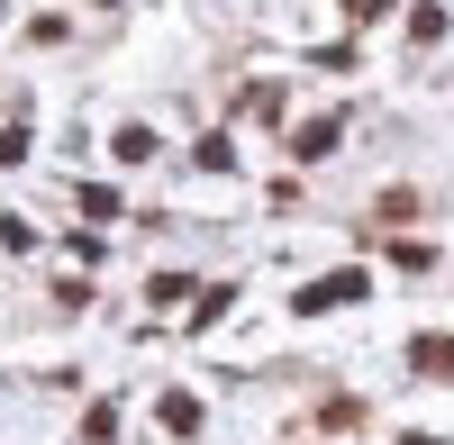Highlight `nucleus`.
Returning a JSON list of instances; mask_svg holds the SVG:
<instances>
[]
</instances>
